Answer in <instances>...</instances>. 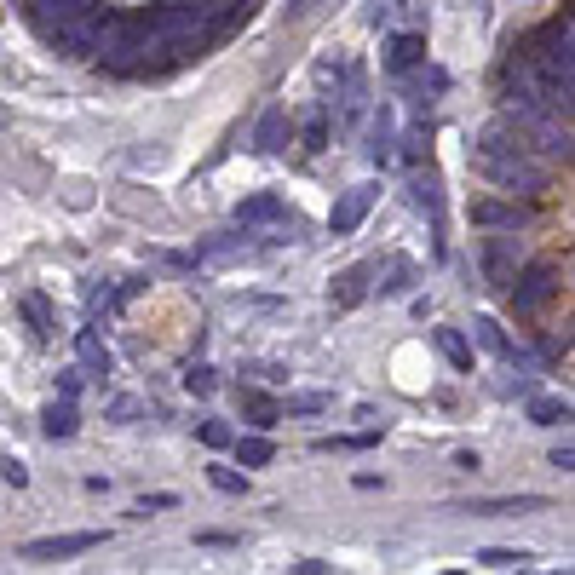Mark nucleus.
I'll return each instance as SVG.
<instances>
[{
  "label": "nucleus",
  "mask_w": 575,
  "mask_h": 575,
  "mask_svg": "<svg viewBox=\"0 0 575 575\" xmlns=\"http://www.w3.org/2000/svg\"><path fill=\"white\" fill-rule=\"evenodd\" d=\"M506 288H512V299H518L524 311H541V305L552 299V288H558V271H552L547 259H535V265H524V271H512Z\"/></svg>",
  "instance_id": "nucleus-1"
},
{
  "label": "nucleus",
  "mask_w": 575,
  "mask_h": 575,
  "mask_svg": "<svg viewBox=\"0 0 575 575\" xmlns=\"http://www.w3.org/2000/svg\"><path fill=\"white\" fill-rule=\"evenodd\" d=\"M104 547L98 529H81V535H46V541H23V558H81V552Z\"/></svg>",
  "instance_id": "nucleus-2"
},
{
  "label": "nucleus",
  "mask_w": 575,
  "mask_h": 575,
  "mask_svg": "<svg viewBox=\"0 0 575 575\" xmlns=\"http://www.w3.org/2000/svg\"><path fill=\"white\" fill-rule=\"evenodd\" d=\"M374 196H380L374 184H357V190H345L340 202H334V213H328V230H334V236H351V230H357V225L368 219Z\"/></svg>",
  "instance_id": "nucleus-3"
},
{
  "label": "nucleus",
  "mask_w": 575,
  "mask_h": 575,
  "mask_svg": "<svg viewBox=\"0 0 575 575\" xmlns=\"http://www.w3.org/2000/svg\"><path fill=\"white\" fill-rule=\"evenodd\" d=\"M547 495H489V501H455L449 512H466V518H506V512H541Z\"/></svg>",
  "instance_id": "nucleus-4"
},
{
  "label": "nucleus",
  "mask_w": 575,
  "mask_h": 575,
  "mask_svg": "<svg viewBox=\"0 0 575 575\" xmlns=\"http://www.w3.org/2000/svg\"><path fill=\"white\" fill-rule=\"evenodd\" d=\"M282 144H288V110H282V104H265L259 127H253V150H259V156H276Z\"/></svg>",
  "instance_id": "nucleus-5"
},
{
  "label": "nucleus",
  "mask_w": 575,
  "mask_h": 575,
  "mask_svg": "<svg viewBox=\"0 0 575 575\" xmlns=\"http://www.w3.org/2000/svg\"><path fill=\"white\" fill-rule=\"evenodd\" d=\"M368 282H374V265H351V271L334 276V288H328V299L340 305V311H351V305H363Z\"/></svg>",
  "instance_id": "nucleus-6"
},
{
  "label": "nucleus",
  "mask_w": 575,
  "mask_h": 575,
  "mask_svg": "<svg viewBox=\"0 0 575 575\" xmlns=\"http://www.w3.org/2000/svg\"><path fill=\"white\" fill-rule=\"evenodd\" d=\"M420 58H426V35H414V29H409V35H391V41H386V69H391V75H409Z\"/></svg>",
  "instance_id": "nucleus-7"
},
{
  "label": "nucleus",
  "mask_w": 575,
  "mask_h": 575,
  "mask_svg": "<svg viewBox=\"0 0 575 575\" xmlns=\"http://www.w3.org/2000/svg\"><path fill=\"white\" fill-rule=\"evenodd\" d=\"M236 219H242V225H282V219H288V202H282V196H242Z\"/></svg>",
  "instance_id": "nucleus-8"
},
{
  "label": "nucleus",
  "mask_w": 575,
  "mask_h": 575,
  "mask_svg": "<svg viewBox=\"0 0 575 575\" xmlns=\"http://www.w3.org/2000/svg\"><path fill=\"white\" fill-rule=\"evenodd\" d=\"M41 432L58 437V443L81 432V420H75V403H69V397H64V403H46V409H41Z\"/></svg>",
  "instance_id": "nucleus-9"
},
{
  "label": "nucleus",
  "mask_w": 575,
  "mask_h": 575,
  "mask_svg": "<svg viewBox=\"0 0 575 575\" xmlns=\"http://www.w3.org/2000/svg\"><path fill=\"white\" fill-rule=\"evenodd\" d=\"M512 271H518V265H512V242H483V276H489L495 288H506Z\"/></svg>",
  "instance_id": "nucleus-10"
},
{
  "label": "nucleus",
  "mask_w": 575,
  "mask_h": 575,
  "mask_svg": "<svg viewBox=\"0 0 575 575\" xmlns=\"http://www.w3.org/2000/svg\"><path fill=\"white\" fill-rule=\"evenodd\" d=\"M518 219H524V213L512 202H478L472 207V225H483V230H518Z\"/></svg>",
  "instance_id": "nucleus-11"
},
{
  "label": "nucleus",
  "mask_w": 575,
  "mask_h": 575,
  "mask_svg": "<svg viewBox=\"0 0 575 575\" xmlns=\"http://www.w3.org/2000/svg\"><path fill=\"white\" fill-rule=\"evenodd\" d=\"M242 414H248L259 432H271L276 420H282V403H271L265 391H242Z\"/></svg>",
  "instance_id": "nucleus-12"
},
{
  "label": "nucleus",
  "mask_w": 575,
  "mask_h": 575,
  "mask_svg": "<svg viewBox=\"0 0 575 575\" xmlns=\"http://www.w3.org/2000/svg\"><path fill=\"white\" fill-rule=\"evenodd\" d=\"M432 345L443 351V357H449V368H460V374H472V345L460 340L455 328H437V334H432Z\"/></svg>",
  "instance_id": "nucleus-13"
},
{
  "label": "nucleus",
  "mask_w": 575,
  "mask_h": 575,
  "mask_svg": "<svg viewBox=\"0 0 575 575\" xmlns=\"http://www.w3.org/2000/svg\"><path fill=\"white\" fill-rule=\"evenodd\" d=\"M230 449H236V460L242 466H271V437H230Z\"/></svg>",
  "instance_id": "nucleus-14"
},
{
  "label": "nucleus",
  "mask_w": 575,
  "mask_h": 575,
  "mask_svg": "<svg viewBox=\"0 0 575 575\" xmlns=\"http://www.w3.org/2000/svg\"><path fill=\"white\" fill-rule=\"evenodd\" d=\"M23 317L35 328V340H52V305H46L41 294H23Z\"/></svg>",
  "instance_id": "nucleus-15"
},
{
  "label": "nucleus",
  "mask_w": 575,
  "mask_h": 575,
  "mask_svg": "<svg viewBox=\"0 0 575 575\" xmlns=\"http://www.w3.org/2000/svg\"><path fill=\"white\" fill-rule=\"evenodd\" d=\"M409 190H414V207H420V213H432V219L443 213V190H437V179H432V173H420V179H414Z\"/></svg>",
  "instance_id": "nucleus-16"
},
{
  "label": "nucleus",
  "mask_w": 575,
  "mask_h": 575,
  "mask_svg": "<svg viewBox=\"0 0 575 575\" xmlns=\"http://www.w3.org/2000/svg\"><path fill=\"white\" fill-rule=\"evenodd\" d=\"M478 564H483V570H524V564H529V552H512V547H483V552H478Z\"/></svg>",
  "instance_id": "nucleus-17"
},
{
  "label": "nucleus",
  "mask_w": 575,
  "mask_h": 575,
  "mask_svg": "<svg viewBox=\"0 0 575 575\" xmlns=\"http://www.w3.org/2000/svg\"><path fill=\"white\" fill-rule=\"evenodd\" d=\"M368 156H374V161H391V110L374 115V133H368Z\"/></svg>",
  "instance_id": "nucleus-18"
},
{
  "label": "nucleus",
  "mask_w": 575,
  "mask_h": 575,
  "mask_svg": "<svg viewBox=\"0 0 575 575\" xmlns=\"http://www.w3.org/2000/svg\"><path fill=\"white\" fill-rule=\"evenodd\" d=\"M409 282H414V265H403V259H397V265H391V276L374 288V294H380V299H403V294H409Z\"/></svg>",
  "instance_id": "nucleus-19"
},
{
  "label": "nucleus",
  "mask_w": 575,
  "mask_h": 575,
  "mask_svg": "<svg viewBox=\"0 0 575 575\" xmlns=\"http://www.w3.org/2000/svg\"><path fill=\"white\" fill-rule=\"evenodd\" d=\"M81 368H92V374H110V351L98 345V334H81Z\"/></svg>",
  "instance_id": "nucleus-20"
},
{
  "label": "nucleus",
  "mask_w": 575,
  "mask_h": 575,
  "mask_svg": "<svg viewBox=\"0 0 575 575\" xmlns=\"http://www.w3.org/2000/svg\"><path fill=\"white\" fill-rule=\"evenodd\" d=\"M478 345L483 351H495V357H512V345H506V334H501V322L495 317H478Z\"/></svg>",
  "instance_id": "nucleus-21"
},
{
  "label": "nucleus",
  "mask_w": 575,
  "mask_h": 575,
  "mask_svg": "<svg viewBox=\"0 0 575 575\" xmlns=\"http://www.w3.org/2000/svg\"><path fill=\"white\" fill-rule=\"evenodd\" d=\"M213 386H219V374L207 363H190L184 368V391H196V397H213Z\"/></svg>",
  "instance_id": "nucleus-22"
},
{
  "label": "nucleus",
  "mask_w": 575,
  "mask_h": 575,
  "mask_svg": "<svg viewBox=\"0 0 575 575\" xmlns=\"http://www.w3.org/2000/svg\"><path fill=\"white\" fill-rule=\"evenodd\" d=\"M322 144H328V104H317L305 121V150H322Z\"/></svg>",
  "instance_id": "nucleus-23"
},
{
  "label": "nucleus",
  "mask_w": 575,
  "mask_h": 575,
  "mask_svg": "<svg viewBox=\"0 0 575 575\" xmlns=\"http://www.w3.org/2000/svg\"><path fill=\"white\" fill-rule=\"evenodd\" d=\"M207 478H213L219 495H242V489H248V478H242V472H230V466H207Z\"/></svg>",
  "instance_id": "nucleus-24"
},
{
  "label": "nucleus",
  "mask_w": 575,
  "mask_h": 575,
  "mask_svg": "<svg viewBox=\"0 0 575 575\" xmlns=\"http://www.w3.org/2000/svg\"><path fill=\"white\" fill-rule=\"evenodd\" d=\"M196 437H202L207 449H230V437H236V432H230L225 420H202V426H196Z\"/></svg>",
  "instance_id": "nucleus-25"
},
{
  "label": "nucleus",
  "mask_w": 575,
  "mask_h": 575,
  "mask_svg": "<svg viewBox=\"0 0 575 575\" xmlns=\"http://www.w3.org/2000/svg\"><path fill=\"white\" fill-rule=\"evenodd\" d=\"M564 414H570V403H558V397H541V403H529V420H541V426H547V420H564Z\"/></svg>",
  "instance_id": "nucleus-26"
},
{
  "label": "nucleus",
  "mask_w": 575,
  "mask_h": 575,
  "mask_svg": "<svg viewBox=\"0 0 575 575\" xmlns=\"http://www.w3.org/2000/svg\"><path fill=\"white\" fill-rule=\"evenodd\" d=\"M322 409H328L322 391H299V397H288V414H322Z\"/></svg>",
  "instance_id": "nucleus-27"
},
{
  "label": "nucleus",
  "mask_w": 575,
  "mask_h": 575,
  "mask_svg": "<svg viewBox=\"0 0 575 575\" xmlns=\"http://www.w3.org/2000/svg\"><path fill=\"white\" fill-rule=\"evenodd\" d=\"M81 386H87V368H64L58 374V397H69V403L81 397Z\"/></svg>",
  "instance_id": "nucleus-28"
},
{
  "label": "nucleus",
  "mask_w": 575,
  "mask_h": 575,
  "mask_svg": "<svg viewBox=\"0 0 575 575\" xmlns=\"http://www.w3.org/2000/svg\"><path fill=\"white\" fill-rule=\"evenodd\" d=\"M0 478L12 483V489H23V483H29V466H23V460H12V455H6V460H0Z\"/></svg>",
  "instance_id": "nucleus-29"
},
{
  "label": "nucleus",
  "mask_w": 575,
  "mask_h": 575,
  "mask_svg": "<svg viewBox=\"0 0 575 575\" xmlns=\"http://www.w3.org/2000/svg\"><path fill=\"white\" fill-rule=\"evenodd\" d=\"M104 414H110V420H138V414H144V403H133V397H115Z\"/></svg>",
  "instance_id": "nucleus-30"
},
{
  "label": "nucleus",
  "mask_w": 575,
  "mask_h": 575,
  "mask_svg": "<svg viewBox=\"0 0 575 575\" xmlns=\"http://www.w3.org/2000/svg\"><path fill=\"white\" fill-rule=\"evenodd\" d=\"M391 23V0H368V29H386Z\"/></svg>",
  "instance_id": "nucleus-31"
},
{
  "label": "nucleus",
  "mask_w": 575,
  "mask_h": 575,
  "mask_svg": "<svg viewBox=\"0 0 575 575\" xmlns=\"http://www.w3.org/2000/svg\"><path fill=\"white\" fill-rule=\"evenodd\" d=\"M179 506V495H144V512H173Z\"/></svg>",
  "instance_id": "nucleus-32"
},
{
  "label": "nucleus",
  "mask_w": 575,
  "mask_h": 575,
  "mask_svg": "<svg viewBox=\"0 0 575 575\" xmlns=\"http://www.w3.org/2000/svg\"><path fill=\"white\" fill-rule=\"evenodd\" d=\"M552 466H558V472H570V466H575V449H570V443H558V449H552Z\"/></svg>",
  "instance_id": "nucleus-33"
},
{
  "label": "nucleus",
  "mask_w": 575,
  "mask_h": 575,
  "mask_svg": "<svg viewBox=\"0 0 575 575\" xmlns=\"http://www.w3.org/2000/svg\"><path fill=\"white\" fill-rule=\"evenodd\" d=\"M311 6L317 0H288V18H311Z\"/></svg>",
  "instance_id": "nucleus-34"
}]
</instances>
